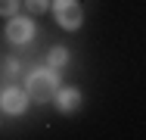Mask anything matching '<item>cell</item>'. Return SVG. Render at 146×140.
I'll list each match as a JSON object with an SVG mask.
<instances>
[{
  "mask_svg": "<svg viewBox=\"0 0 146 140\" xmlns=\"http://www.w3.org/2000/svg\"><path fill=\"white\" fill-rule=\"evenodd\" d=\"M31 93V100H37V103H47V100H56V93L62 90L59 87V75L56 69H37V72H31L28 75V87H25Z\"/></svg>",
  "mask_w": 146,
  "mask_h": 140,
  "instance_id": "6da1fadb",
  "label": "cell"
},
{
  "mask_svg": "<svg viewBox=\"0 0 146 140\" xmlns=\"http://www.w3.org/2000/svg\"><path fill=\"white\" fill-rule=\"evenodd\" d=\"M53 16L65 31H78L81 22H84V9H81L78 0H56L53 3Z\"/></svg>",
  "mask_w": 146,
  "mask_h": 140,
  "instance_id": "7a4b0ae2",
  "label": "cell"
},
{
  "mask_svg": "<svg viewBox=\"0 0 146 140\" xmlns=\"http://www.w3.org/2000/svg\"><path fill=\"white\" fill-rule=\"evenodd\" d=\"M28 100H31V93L19 90V87H3V93H0V106H3L6 115H22L28 109Z\"/></svg>",
  "mask_w": 146,
  "mask_h": 140,
  "instance_id": "3957f363",
  "label": "cell"
},
{
  "mask_svg": "<svg viewBox=\"0 0 146 140\" xmlns=\"http://www.w3.org/2000/svg\"><path fill=\"white\" fill-rule=\"evenodd\" d=\"M31 37H34V22L28 16H16L6 22V41L9 44H28Z\"/></svg>",
  "mask_w": 146,
  "mask_h": 140,
  "instance_id": "277c9868",
  "label": "cell"
},
{
  "mask_svg": "<svg viewBox=\"0 0 146 140\" xmlns=\"http://www.w3.org/2000/svg\"><path fill=\"white\" fill-rule=\"evenodd\" d=\"M56 106H59V112H75L81 106V90L78 87H62L56 93Z\"/></svg>",
  "mask_w": 146,
  "mask_h": 140,
  "instance_id": "5b68a950",
  "label": "cell"
},
{
  "mask_svg": "<svg viewBox=\"0 0 146 140\" xmlns=\"http://www.w3.org/2000/svg\"><path fill=\"white\" fill-rule=\"evenodd\" d=\"M65 62H68V50H65V47H53L50 56H47V65H50V69H62Z\"/></svg>",
  "mask_w": 146,
  "mask_h": 140,
  "instance_id": "8992f818",
  "label": "cell"
},
{
  "mask_svg": "<svg viewBox=\"0 0 146 140\" xmlns=\"http://www.w3.org/2000/svg\"><path fill=\"white\" fill-rule=\"evenodd\" d=\"M16 9H19V0H0V13H3V19H16Z\"/></svg>",
  "mask_w": 146,
  "mask_h": 140,
  "instance_id": "52a82bcc",
  "label": "cell"
},
{
  "mask_svg": "<svg viewBox=\"0 0 146 140\" xmlns=\"http://www.w3.org/2000/svg\"><path fill=\"white\" fill-rule=\"evenodd\" d=\"M25 3V9H28L31 16H40V13H47V0H22Z\"/></svg>",
  "mask_w": 146,
  "mask_h": 140,
  "instance_id": "ba28073f",
  "label": "cell"
},
{
  "mask_svg": "<svg viewBox=\"0 0 146 140\" xmlns=\"http://www.w3.org/2000/svg\"><path fill=\"white\" fill-rule=\"evenodd\" d=\"M16 72H19V62H16L13 56H6V59H3V78H9V75H16Z\"/></svg>",
  "mask_w": 146,
  "mask_h": 140,
  "instance_id": "9c48e42d",
  "label": "cell"
}]
</instances>
